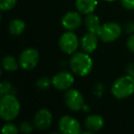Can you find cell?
Segmentation results:
<instances>
[{
	"label": "cell",
	"instance_id": "9c48e42d",
	"mask_svg": "<svg viewBox=\"0 0 134 134\" xmlns=\"http://www.w3.org/2000/svg\"><path fill=\"white\" fill-rule=\"evenodd\" d=\"M52 86L59 91H66L73 86L75 77L73 74L67 71H61L55 74L52 78Z\"/></svg>",
	"mask_w": 134,
	"mask_h": 134
},
{
	"label": "cell",
	"instance_id": "5b68a950",
	"mask_svg": "<svg viewBox=\"0 0 134 134\" xmlns=\"http://www.w3.org/2000/svg\"><path fill=\"white\" fill-rule=\"evenodd\" d=\"M58 44L62 52L68 55H72L73 53L76 52L78 47L80 46V41L74 31L66 30L61 35Z\"/></svg>",
	"mask_w": 134,
	"mask_h": 134
},
{
	"label": "cell",
	"instance_id": "d6986e66",
	"mask_svg": "<svg viewBox=\"0 0 134 134\" xmlns=\"http://www.w3.org/2000/svg\"><path fill=\"white\" fill-rule=\"evenodd\" d=\"M18 0H0V9L1 11H9L13 9L17 5Z\"/></svg>",
	"mask_w": 134,
	"mask_h": 134
},
{
	"label": "cell",
	"instance_id": "9a60e30c",
	"mask_svg": "<svg viewBox=\"0 0 134 134\" xmlns=\"http://www.w3.org/2000/svg\"><path fill=\"white\" fill-rule=\"evenodd\" d=\"M84 22H85V26H86V29L87 30V31L94 32V33H97L98 29L100 28V26H101L100 19H99V18L97 17V15H95L94 13L86 15Z\"/></svg>",
	"mask_w": 134,
	"mask_h": 134
},
{
	"label": "cell",
	"instance_id": "5bb4252c",
	"mask_svg": "<svg viewBox=\"0 0 134 134\" xmlns=\"http://www.w3.org/2000/svg\"><path fill=\"white\" fill-rule=\"evenodd\" d=\"M97 3V0H75V8L82 15H88L94 13Z\"/></svg>",
	"mask_w": 134,
	"mask_h": 134
},
{
	"label": "cell",
	"instance_id": "cb8c5ba5",
	"mask_svg": "<svg viewBox=\"0 0 134 134\" xmlns=\"http://www.w3.org/2000/svg\"><path fill=\"white\" fill-rule=\"evenodd\" d=\"M127 48L129 49L130 52L134 53V34H131L129 37L128 41H127Z\"/></svg>",
	"mask_w": 134,
	"mask_h": 134
},
{
	"label": "cell",
	"instance_id": "52a82bcc",
	"mask_svg": "<svg viewBox=\"0 0 134 134\" xmlns=\"http://www.w3.org/2000/svg\"><path fill=\"white\" fill-rule=\"evenodd\" d=\"M64 104L71 111L76 112L85 107L84 97L80 91L75 88L66 90L64 94Z\"/></svg>",
	"mask_w": 134,
	"mask_h": 134
},
{
	"label": "cell",
	"instance_id": "e0dca14e",
	"mask_svg": "<svg viewBox=\"0 0 134 134\" xmlns=\"http://www.w3.org/2000/svg\"><path fill=\"white\" fill-rule=\"evenodd\" d=\"M19 67V60L17 61L14 56L6 55L2 59V68L7 72H15Z\"/></svg>",
	"mask_w": 134,
	"mask_h": 134
},
{
	"label": "cell",
	"instance_id": "ba28073f",
	"mask_svg": "<svg viewBox=\"0 0 134 134\" xmlns=\"http://www.w3.org/2000/svg\"><path fill=\"white\" fill-rule=\"evenodd\" d=\"M58 129L63 134H79L82 132L81 125L75 118L69 115L63 116L58 121Z\"/></svg>",
	"mask_w": 134,
	"mask_h": 134
},
{
	"label": "cell",
	"instance_id": "44dd1931",
	"mask_svg": "<svg viewBox=\"0 0 134 134\" xmlns=\"http://www.w3.org/2000/svg\"><path fill=\"white\" fill-rule=\"evenodd\" d=\"M13 90V86L8 81H3L0 84V93L1 96L7 95V94H13L12 93Z\"/></svg>",
	"mask_w": 134,
	"mask_h": 134
},
{
	"label": "cell",
	"instance_id": "4316f807",
	"mask_svg": "<svg viewBox=\"0 0 134 134\" xmlns=\"http://www.w3.org/2000/svg\"><path fill=\"white\" fill-rule=\"evenodd\" d=\"M102 1H105V2H114L116 0H102Z\"/></svg>",
	"mask_w": 134,
	"mask_h": 134
},
{
	"label": "cell",
	"instance_id": "ac0fdd59",
	"mask_svg": "<svg viewBox=\"0 0 134 134\" xmlns=\"http://www.w3.org/2000/svg\"><path fill=\"white\" fill-rule=\"evenodd\" d=\"M51 86H52V80L47 76H41L36 82V86L39 88L41 91H45V90L49 89L51 87Z\"/></svg>",
	"mask_w": 134,
	"mask_h": 134
},
{
	"label": "cell",
	"instance_id": "8fae6325",
	"mask_svg": "<svg viewBox=\"0 0 134 134\" xmlns=\"http://www.w3.org/2000/svg\"><path fill=\"white\" fill-rule=\"evenodd\" d=\"M82 14L78 11H68L62 18V26L65 30H77L82 25L83 19L81 17Z\"/></svg>",
	"mask_w": 134,
	"mask_h": 134
},
{
	"label": "cell",
	"instance_id": "3957f363",
	"mask_svg": "<svg viewBox=\"0 0 134 134\" xmlns=\"http://www.w3.org/2000/svg\"><path fill=\"white\" fill-rule=\"evenodd\" d=\"M111 94L117 99H125L134 94V77L129 75L117 78L111 86Z\"/></svg>",
	"mask_w": 134,
	"mask_h": 134
},
{
	"label": "cell",
	"instance_id": "30bf717a",
	"mask_svg": "<svg viewBox=\"0 0 134 134\" xmlns=\"http://www.w3.org/2000/svg\"><path fill=\"white\" fill-rule=\"evenodd\" d=\"M52 114L50 110L47 108H41L34 115L33 124L38 130H48L52 124Z\"/></svg>",
	"mask_w": 134,
	"mask_h": 134
},
{
	"label": "cell",
	"instance_id": "7402d4cb",
	"mask_svg": "<svg viewBox=\"0 0 134 134\" xmlns=\"http://www.w3.org/2000/svg\"><path fill=\"white\" fill-rule=\"evenodd\" d=\"M34 124L29 122V121H23L19 124V131L23 132V133H30L33 131L34 129Z\"/></svg>",
	"mask_w": 134,
	"mask_h": 134
},
{
	"label": "cell",
	"instance_id": "6da1fadb",
	"mask_svg": "<svg viewBox=\"0 0 134 134\" xmlns=\"http://www.w3.org/2000/svg\"><path fill=\"white\" fill-rule=\"evenodd\" d=\"M20 102L14 94H7L0 97V117L4 121H13L19 115Z\"/></svg>",
	"mask_w": 134,
	"mask_h": 134
},
{
	"label": "cell",
	"instance_id": "7a4b0ae2",
	"mask_svg": "<svg viewBox=\"0 0 134 134\" xmlns=\"http://www.w3.org/2000/svg\"><path fill=\"white\" fill-rule=\"evenodd\" d=\"M69 65L72 73L78 76L85 77L91 73L94 63L89 53L85 52H76L72 54Z\"/></svg>",
	"mask_w": 134,
	"mask_h": 134
},
{
	"label": "cell",
	"instance_id": "ffe728a7",
	"mask_svg": "<svg viewBox=\"0 0 134 134\" xmlns=\"http://www.w3.org/2000/svg\"><path fill=\"white\" fill-rule=\"evenodd\" d=\"M19 131V128L16 126L15 124H13L11 121H8V123H6L2 128L3 134H18Z\"/></svg>",
	"mask_w": 134,
	"mask_h": 134
},
{
	"label": "cell",
	"instance_id": "484cf974",
	"mask_svg": "<svg viewBox=\"0 0 134 134\" xmlns=\"http://www.w3.org/2000/svg\"><path fill=\"white\" fill-rule=\"evenodd\" d=\"M126 72H127V75L134 77V63H130L127 65Z\"/></svg>",
	"mask_w": 134,
	"mask_h": 134
},
{
	"label": "cell",
	"instance_id": "4fadbf2b",
	"mask_svg": "<svg viewBox=\"0 0 134 134\" xmlns=\"http://www.w3.org/2000/svg\"><path fill=\"white\" fill-rule=\"evenodd\" d=\"M104 125L105 122L103 118L100 115H97V114L88 115L85 119V127L90 133L102 130Z\"/></svg>",
	"mask_w": 134,
	"mask_h": 134
},
{
	"label": "cell",
	"instance_id": "8992f818",
	"mask_svg": "<svg viewBox=\"0 0 134 134\" xmlns=\"http://www.w3.org/2000/svg\"><path fill=\"white\" fill-rule=\"evenodd\" d=\"M40 61V54L36 49L27 48L22 51L19 57V67L25 71L33 70L38 65Z\"/></svg>",
	"mask_w": 134,
	"mask_h": 134
},
{
	"label": "cell",
	"instance_id": "7c38bea8",
	"mask_svg": "<svg viewBox=\"0 0 134 134\" xmlns=\"http://www.w3.org/2000/svg\"><path fill=\"white\" fill-rule=\"evenodd\" d=\"M98 36L97 33L87 31L80 40V46L83 52L87 53H93L98 45Z\"/></svg>",
	"mask_w": 134,
	"mask_h": 134
},
{
	"label": "cell",
	"instance_id": "277c9868",
	"mask_svg": "<svg viewBox=\"0 0 134 134\" xmlns=\"http://www.w3.org/2000/svg\"><path fill=\"white\" fill-rule=\"evenodd\" d=\"M97 34L103 42H113L121 36L122 28L117 22H107L101 24Z\"/></svg>",
	"mask_w": 134,
	"mask_h": 134
},
{
	"label": "cell",
	"instance_id": "d4e9b609",
	"mask_svg": "<svg viewBox=\"0 0 134 134\" xmlns=\"http://www.w3.org/2000/svg\"><path fill=\"white\" fill-rule=\"evenodd\" d=\"M124 29H125V31L129 34H133L134 33V22H127L124 26Z\"/></svg>",
	"mask_w": 134,
	"mask_h": 134
},
{
	"label": "cell",
	"instance_id": "2e32d148",
	"mask_svg": "<svg viewBox=\"0 0 134 134\" xmlns=\"http://www.w3.org/2000/svg\"><path fill=\"white\" fill-rule=\"evenodd\" d=\"M25 29H26V24L20 19H12L8 25V30H9L10 34L14 36L21 35L25 31Z\"/></svg>",
	"mask_w": 134,
	"mask_h": 134
},
{
	"label": "cell",
	"instance_id": "603a6c76",
	"mask_svg": "<svg viewBox=\"0 0 134 134\" xmlns=\"http://www.w3.org/2000/svg\"><path fill=\"white\" fill-rule=\"evenodd\" d=\"M120 4L125 9L134 10V0H120Z\"/></svg>",
	"mask_w": 134,
	"mask_h": 134
}]
</instances>
